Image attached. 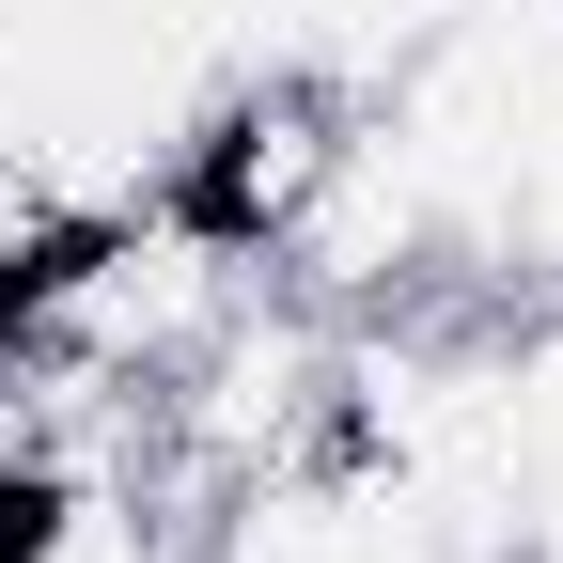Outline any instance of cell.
Instances as JSON below:
<instances>
[{
	"mask_svg": "<svg viewBox=\"0 0 563 563\" xmlns=\"http://www.w3.org/2000/svg\"><path fill=\"white\" fill-rule=\"evenodd\" d=\"M251 282H266V266H251V235H235L203 188H173V203H110V220H79V235L32 266L16 344H32V361H63V376L157 391L188 344L251 298Z\"/></svg>",
	"mask_w": 563,
	"mask_h": 563,
	"instance_id": "6da1fadb",
	"label": "cell"
},
{
	"mask_svg": "<svg viewBox=\"0 0 563 563\" xmlns=\"http://www.w3.org/2000/svg\"><path fill=\"white\" fill-rule=\"evenodd\" d=\"M517 563H563V532H532V548H517Z\"/></svg>",
	"mask_w": 563,
	"mask_h": 563,
	"instance_id": "7a4b0ae2",
	"label": "cell"
}]
</instances>
